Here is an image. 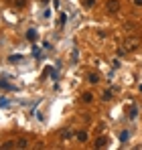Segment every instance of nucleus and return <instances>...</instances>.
Masks as SVG:
<instances>
[{"label":"nucleus","instance_id":"1","mask_svg":"<svg viewBox=\"0 0 142 150\" xmlns=\"http://www.w3.org/2000/svg\"><path fill=\"white\" fill-rule=\"evenodd\" d=\"M120 10V0H108L106 2V12L108 14H116Z\"/></svg>","mask_w":142,"mask_h":150},{"label":"nucleus","instance_id":"3","mask_svg":"<svg viewBox=\"0 0 142 150\" xmlns=\"http://www.w3.org/2000/svg\"><path fill=\"white\" fill-rule=\"evenodd\" d=\"M14 148H28V140L26 138H16L14 140Z\"/></svg>","mask_w":142,"mask_h":150},{"label":"nucleus","instance_id":"5","mask_svg":"<svg viewBox=\"0 0 142 150\" xmlns=\"http://www.w3.org/2000/svg\"><path fill=\"white\" fill-rule=\"evenodd\" d=\"M138 47V39H128L126 41V49H136Z\"/></svg>","mask_w":142,"mask_h":150},{"label":"nucleus","instance_id":"10","mask_svg":"<svg viewBox=\"0 0 142 150\" xmlns=\"http://www.w3.org/2000/svg\"><path fill=\"white\" fill-rule=\"evenodd\" d=\"M81 100L85 101V103H89V101L94 100V96H92V93H89V91H85V93H83V96H81Z\"/></svg>","mask_w":142,"mask_h":150},{"label":"nucleus","instance_id":"14","mask_svg":"<svg viewBox=\"0 0 142 150\" xmlns=\"http://www.w3.org/2000/svg\"><path fill=\"white\" fill-rule=\"evenodd\" d=\"M97 79H99V77H97L95 73H92V75H89V83H97Z\"/></svg>","mask_w":142,"mask_h":150},{"label":"nucleus","instance_id":"7","mask_svg":"<svg viewBox=\"0 0 142 150\" xmlns=\"http://www.w3.org/2000/svg\"><path fill=\"white\" fill-rule=\"evenodd\" d=\"M26 39H28V41H37V30H35V28H28V30H26Z\"/></svg>","mask_w":142,"mask_h":150},{"label":"nucleus","instance_id":"12","mask_svg":"<svg viewBox=\"0 0 142 150\" xmlns=\"http://www.w3.org/2000/svg\"><path fill=\"white\" fill-rule=\"evenodd\" d=\"M14 6L16 8H24L26 6V0H14Z\"/></svg>","mask_w":142,"mask_h":150},{"label":"nucleus","instance_id":"4","mask_svg":"<svg viewBox=\"0 0 142 150\" xmlns=\"http://www.w3.org/2000/svg\"><path fill=\"white\" fill-rule=\"evenodd\" d=\"M71 136H73L71 130H61V132H59V138H61V140H69Z\"/></svg>","mask_w":142,"mask_h":150},{"label":"nucleus","instance_id":"8","mask_svg":"<svg viewBox=\"0 0 142 150\" xmlns=\"http://www.w3.org/2000/svg\"><path fill=\"white\" fill-rule=\"evenodd\" d=\"M102 100H104V101H110V100H112V91H110V89H106V91L102 93Z\"/></svg>","mask_w":142,"mask_h":150},{"label":"nucleus","instance_id":"2","mask_svg":"<svg viewBox=\"0 0 142 150\" xmlns=\"http://www.w3.org/2000/svg\"><path fill=\"white\" fill-rule=\"evenodd\" d=\"M94 146L95 148H106V146H108V138H106V136H97V140L94 142Z\"/></svg>","mask_w":142,"mask_h":150},{"label":"nucleus","instance_id":"6","mask_svg":"<svg viewBox=\"0 0 142 150\" xmlns=\"http://www.w3.org/2000/svg\"><path fill=\"white\" fill-rule=\"evenodd\" d=\"M75 138H77L79 142H87V132H85V130H81V132H77V134H75Z\"/></svg>","mask_w":142,"mask_h":150},{"label":"nucleus","instance_id":"9","mask_svg":"<svg viewBox=\"0 0 142 150\" xmlns=\"http://www.w3.org/2000/svg\"><path fill=\"white\" fill-rule=\"evenodd\" d=\"M2 148H4V150H10V148H14V140H6V142L2 144Z\"/></svg>","mask_w":142,"mask_h":150},{"label":"nucleus","instance_id":"15","mask_svg":"<svg viewBox=\"0 0 142 150\" xmlns=\"http://www.w3.org/2000/svg\"><path fill=\"white\" fill-rule=\"evenodd\" d=\"M95 4V0H85V6H94Z\"/></svg>","mask_w":142,"mask_h":150},{"label":"nucleus","instance_id":"13","mask_svg":"<svg viewBox=\"0 0 142 150\" xmlns=\"http://www.w3.org/2000/svg\"><path fill=\"white\" fill-rule=\"evenodd\" d=\"M128 110H130L128 116H130V118H136V114H138V112H136V105H132V108H128Z\"/></svg>","mask_w":142,"mask_h":150},{"label":"nucleus","instance_id":"16","mask_svg":"<svg viewBox=\"0 0 142 150\" xmlns=\"http://www.w3.org/2000/svg\"><path fill=\"white\" fill-rule=\"evenodd\" d=\"M134 4H136V6H142V0H134Z\"/></svg>","mask_w":142,"mask_h":150},{"label":"nucleus","instance_id":"11","mask_svg":"<svg viewBox=\"0 0 142 150\" xmlns=\"http://www.w3.org/2000/svg\"><path fill=\"white\" fill-rule=\"evenodd\" d=\"M8 61L10 63H18V61H23V55H12V57H8Z\"/></svg>","mask_w":142,"mask_h":150}]
</instances>
